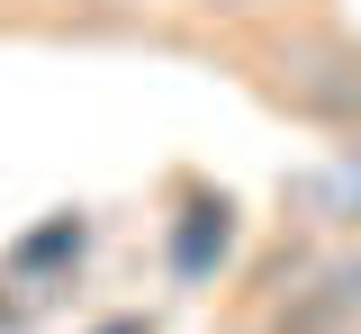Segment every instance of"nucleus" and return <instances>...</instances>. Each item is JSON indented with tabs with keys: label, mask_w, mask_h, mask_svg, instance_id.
<instances>
[{
	"label": "nucleus",
	"mask_w": 361,
	"mask_h": 334,
	"mask_svg": "<svg viewBox=\"0 0 361 334\" xmlns=\"http://www.w3.org/2000/svg\"><path fill=\"white\" fill-rule=\"evenodd\" d=\"M244 63L271 109H289L298 127L334 144H361V37L325 27V18H280V27H253Z\"/></svg>",
	"instance_id": "obj_1"
},
{
	"label": "nucleus",
	"mask_w": 361,
	"mask_h": 334,
	"mask_svg": "<svg viewBox=\"0 0 361 334\" xmlns=\"http://www.w3.org/2000/svg\"><path fill=\"white\" fill-rule=\"evenodd\" d=\"M235 262H244V199L199 181V172H180L172 208H163V280L180 298H199V289L235 280Z\"/></svg>",
	"instance_id": "obj_2"
},
{
	"label": "nucleus",
	"mask_w": 361,
	"mask_h": 334,
	"mask_svg": "<svg viewBox=\"0 0 361 334\" xmlns=\"http://www.w3.org/2000/svg\"><path fill=\"white\" fill-rule=\"evenodd\" d=\"M262 334H361V244H325L298 289L262 316Z\"/></svg>",
	"instance_id": "obj_3"
},
{
	"label": "nucleus",
	"mask_w": 361,
	"mask_h": 334,
	"mask_svg": "<svg viewBox=\"0 0 361 334\" xmlns=\"http://www.w3.org/2000/svg\"><path fill=\"white\" fill-rule=\"evenodd\" d=\"M90 244H99V217H90V208H45L18 244H0V280L45 298V289H63L90 262Z\"/></svg>",
	"instance_id": "obj_4"
},
{
	"label": "nucleus",
	"mask_w": 361,
	"mask_h": 334,
	"mask_svg": "<svg viewBox=\"0 0 361 334\" xmlns=\"http://www.w3.org/2000/svg\"><path fill=\"white\" fill-rule=\"evenodd\" d=\"M280 208H289L298 235H316V244H361V144H334L316 172H298V181L280 190Z\"/></svg>",
	"instance_id": "obj_5"
},
{
	"label": "nucleus",
	"mask_w": 361,
	"mask_h": 334,
	"mask_svg": "<svg viewBox=\"0 0 361 334\" xmlns=\"http://www.w3.org/2000/svg\"><path fill=\"white\" fill-rule=\"evenodd\" d=\"M199 9H208V18H262V27H280L298 0H199Z\"/></svg>",
	"instance_id": "obj_6"
},
{
	"label": "nucleus",
	"mask_w": 361,
	"mask_h": 334,
	"mask_svg": "<svg viewBox=\"0 0 361 334\" xmlns=\"http://www.w3.org/2000/svg\"><path fill=\"white\" fill-rule=\"evenodd\" d=\"M82 334H163V316H154V307H109V316H90Z\"/></svg>",
	"instance_id": "obj_7"
}]
</instances>
